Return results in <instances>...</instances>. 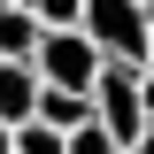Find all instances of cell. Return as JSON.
I'll return each instance as SVG.
<instances>
[{"instance_id": "12", "label": "cell", "mask_w": 154, "mask_h": 154, "mask_svg": "<svg viewBox=\"0 0 154 154\" xmlns=\"http://www.w3.org/2000/svg\"><path fill=\"white\" fill-rule=\"evenodd\" d=\"M131 154H154V131H146V139H139V146H131Z\"/></svg>"}, {"instance_id": "2", "label": "cell", "mask_w": 154, "mask_h": 154, "mask_svg": "<svg viewBox=\"0 0 154 154\" xmlns=\"http://www.w3.org/2000/svg\"><path fill=\"white\" fill-rule=\"evenodd\" d=\"M77 31L100 46V62H146L154 16L139 8V0H85V23H77Z\"/></svg>"}, {"instance_id": "11", "label": "cell", "mask_w": 154, "mask_h": 154, "mask_svg": "<svg viewBox=\"0 0 154 154\" xmlns=\"http://www.w3.org/2000/svg\"><path fill=\"white\" fill-rule=\"evenodd\" d=\"M0 154H16V131H8V123H0Z\"/></svg>"}, {"instance_id": "9", "label": "cell", "mask_w": 154, "mask_h": 154, "mask_svg": "<svg viewBox=\"0 0 154 154\" xmlns=\"http://www.w3.org/2000/svg\"><path fill=\"white\" fill-rule=\"evenodd\" d=\"M16 154H62V131H46V123H16Z\"/></svg>"}, {"instance_id": "4", "label": "cell", "mask_w": 154, "mask_h": 154, "mask_svg": "<svg viewBox=\"0 0 154 154\" xmlns=\"http://www.w3.org/2000/svg\"><path fill=\"white\" fill-rule=\"evenodd\" d=\"M31 116H38V69L31 62H0V123L16 131Z\"/></svg>"}, {"instance_id": "7", "label": "cell", "mask_w": 154, "mask_h": 154, "mask_svg": "<svg viewBox=\"0 0 154 154\" xmlns=\"http://www.w3.org/2000/svg\"><path fill=\"white\" fill-rule=\"evenodd\" d=\"M23 8L38 16V31H77L85 23V0H23Z\"/></svg>"}, {"instance_id": "1", "label": "cell", "mask_w": 154, "mask_h": 154, "mask_svg": "<svg viewBox=\"0 0 154 154\" xmlns=\"http://www.w3.org/2000/svg\"><path fill=\"white\" fill-rule=\"evenodd\" d=\"M139 85H146V62H100V77H93V116H100V131H108L123 154L146 139V108H139Z\"/></svg>"}, {"instance_id": "10", "label": "cell", "mask_w": 154, "mask_h": 154, "mask_svg": "<svg viewBox=\"0 0 154 154\" xmlns=\"http://www.w3.org/2000/svg\"><path fill=\"white\" fill-rule=\"evenodd\" d=\"M139 108H146V131H154V69H146V85H139Z\"/></svg>"}, {"instance_id": "15", "label": "cell", "mask_w": 154, "mask_h": 154, "mask_svg": "<svg viewBox=\"0 0 154 154\" xmlns=\"http://www.w3.org/2000/svg\"><path fill=\"white\" fill-rule=\"evenodd\" d=\"M0 8H16V0H0Z\"/></svg>"}, {"instance_id": "6", "label": "cell", "mask_w": 154, "mask_h": 154, "mask_svg": "<svg viewBox=\"0 0 154 154\" xmlns=\"http://www.w3.org/2000/svg\"><path fill=\"white\" fill-rule=\"evenodd\" d=\"M38 38H46V31H38V16L23 8V0H16V8H0V62H31Z\"/></svg>"}, {"instance_id": "5", "label": "cell", "mask_w": 154, "mask_h": 154, "mask_svg": "<svg viewBox=\"0 0 154 154\" xmlns=\"http://www.w3.org/2000/svg\"><path fill=\"white\" fill-rule=\"evenodd\" d=\"M31 123H46V131H85V123H93V93H54V85H38V116Z\"/></svg>"}, {"instance_id": "3", "label": "cell", "mask_w": 154, "mask_h": 154, "mask_svg": "<svg viewBox=\"0 0 154 154\" xmlns=\"http://www.w3.org/2000/svg\"><path fill=\"white\" fill-rule=\"evenodd\" d=\"M38 85H54V93H93V77H100V46L85 31H46L38 38V54H31Z\"/></svg>"}, {"instance_id": "13", "label": "cell", "mask_w": 154, "mask_h": 154, "mask_svg": "<svg viewBox=\"0 0 154 154\" xmlns=\"http://www.w3.org/2000/svg\"><path fill=\"white\" fill-rule=\"evenodd\" d=\"M146 69H154V31H146Z\"/></svg>"}, {"instance_id": "8", "label": "cell", "mask_w": 154, "mask_h": 154, "mask_svg": "<svg viewBox=\"0 0 154 154\" xmlns=\"http://www.w3.org/2000/svg\"><path fill=\"white\" fill-rule=\"evenodd\" d=\"M62 154H123V146H116V139L100 131V116H93L85 131H62Z\"/></svg>"}, {"instance_id": "14", "label": "cell", "mask_w": 154, "mask_h": 154, "mask_svg": "<svg viewBox=\"0 0 154 154\" xmlns=\"http://www.w3.org/2000/svg\"><path fill=\"white\" fill-rule=\"evenodd\" d=\"M139 8H146V16H154V0H139Z\"/></svg>"}]
</instances>
